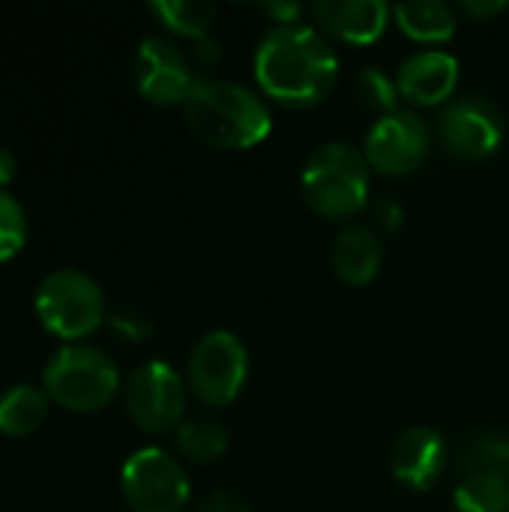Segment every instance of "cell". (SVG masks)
<instances>
[{
	"instance_id": "6da1fadb",
	"label": "cell",
	"mask_w": 509,
	"mask_h": 512,
	"mask_svg": "<svg viewBox=\"0 0 509 512\" xmlns=\"http://www.w3.org/2000/svg\"><path fill=\"white\" fill-rule=\"evenodd\" d=\"M339 78V57L321 30L309 24L270 27L255 51L258 87L291 108H309L330 96Z\"/></svg>"
},
{
	"instance_id": "7a4b0ae2",
	"label": "cell",
	"mask_w": 509,
	"mask_h": 512,
	"mask_svg": "<svg viewBox=\"0 0 509 512\" xmlns=\"http://www.w3.org/2000/svg\"><path fill=\"white\" fill-rule=\"evenodd\" d=\"M186 126L210 147L219 150H249L258 147L270 129L273 117L270 108L258 93L243 84L219 81V78H198L186 105H183Z\"/></svg>"
},
{
	"instance_id": "3957f363",
	"label": "cell",
	"mask_w": 509,
	"mask_h": 512,
	"mask_svg": "<svg viewBox=\"0 0 509 512\" xmlns=\"http://www.w3.org/2000/svg\"><path fill=\"white\" fill-rule=\"evenodd\" d=\"M366 153L348 141L321 144L303 165L300 189L306 204L324 219H351L369 198Z\"/></svg>"
},
{
	"instance_id": "277c9868",
	"label": "cell",
	"mask_w": 509,
	"mask_h": 512,
	"mask_svg": "<svg viewBox=\"0 0 509 512\" xmlns=\"http://www.w3.org/2000/svg\"><path fill=\"white\" fill-rule=\"evenodd\" d=\"M42 384L54 405L75 414H90L114 399L120 372L105 351L93 345H66L48 360Z\"/></svg>"
},
{
	"instance_id": "5b68a950",
	"label": "cell",
	"mask_w": 509,
	"mask_h": 512,
	"mask_svg": "<svg viewBox=\"0 0 509 512\" xmlns=\"http://www.w3.org/2000/svg\"><path fill=\"white\" fill-rule=\"evenodd\" d=\"M36 315L48 333L75 342L105 321V294L81 270H54L36 291Z\"/></svg>"
},
{
	"instance_id": "8992f818",
	"label": "cell",
	"mask_w": 509,
	"mask_h": 512,
	"mask_svg": "<svg viewBox=\"0 0 509 512\" xmlns=\"http://www.w3.org/2000/svg\"><path fill=\"white\" fill-rule=\"evenodd\" d=\"M249 378V351L231 330H210L192 348L189 357V387L192 393L210 405H231Z\"/></svg>"
},
{
	"instance_id": "52a82bcc",
	"label": "cell",
	"mask_w": 509,
	"mask_h": 512,
	"mask_svg": "<svg viewBox=\"0 0 509 512\" xmlns=\"http://www.w3.org/2000/svg\"><path fill=\"white\" fill-rule=\"evenodd\" d=\"M120 489L135 512H180L192 495L183 465L159 447H144L126 459Z\"/></svg>"
},
{
	"instance_id": "ba28073f",
	"label": "cell",
	"mask_w": 509,
	"mask_h": 512,
	"mask_svg": "<svg viewBox=\"0 0 509 512\" xmlns=\"http://www.w3.org/2000/svg\"><path fill=\"white\" fill-rule=\"evenodd\" d=\"M429 147H432V132L426 120L414 111L396 108L372 123L363 153L372 171L387 177H405L426 162Z\"/></svg>"
},
{
	"instance_id": "9c48e42d",
	"label": "cell",
	"mask_w": 509,
	"mask_h": 512,
	"mask_svg": "<svg viewBox=\"0 0 509 512\" xmlns=\"http://www.w3.org/2000/svg\"><path fill=\"white\" fill-rule=\"evenodd\" d=\"M126 411L129 420L147 435H162L174 429L186 411L183 378L162 360L144 363L126 381Z\"/></svg>"
},
{
	"instance_id": "30bf717a",
	"label": "cell",
	"mask_w": 509,
	"mask_h": 512,
	"mask_svg": "<svg viewBox=\"0 0 509 512\" xmlns=\"http://www.w3.org/2000/svg\"><path fill=\"white\" fill-rule=\"evenodd\" d=\"M507 135L504 114L477 96L450 102L438 117V141L456 159L480 162L489 159Z\"/></svg>"
},
{
	"instance_id": "8fae6325",
	"label": "cell",
	"mask_w": 509,
	"mask_h": 512,
	"mask_svg": "<svg viewBox=\"0 0 509 512\" xmlns=\"http://www.w3.org/2000/svg\"><path fill=\"white\" fill-rule=\"evenodd\" d=\"M135 87L138 93L153 102V105H186L192 87H195V72L183 51L162 39V36H147L135 54Z\"/></svg>"
},
{
	"instance_id": "7c38bea8",
	"label": "cell",
	"mask_w": 509,
	"mask_h": 512,
	"mask_svg": "<svg viewBox=\"0 0 509 512\" xmlns=\"http://www.w3.org/2000/svg\"><path fill=\"white\" fill-rule=\"evenodd\" d=\"M450 465V447L444 435L432 426H411L405 429L390 453V471L393 477L414 489V492H429L435 483L444 477Z\"/></svg>"
},
{
	"instance_id": "4fadbf2b",
	"label": "cell",
	"mask_w": 509,
	"mask_h": 512,
	"mask_svg": "<svg viewBox=\"0 0 509 512\" xmlns=\"http://www.w3.org/2000/svg\"><path fill=\"white\" fill-rule=\"evenodd\" d=\"M399 96L420 108H435L447 102L459 87V60L450 51L426 48L411 54L396 75Z\"/></svg>"
},
{
	"instance_id": "5bb4252c",
	"label": "cell",
	"mask_w": 509,
	"mask_h": 512,
	"mask_svg": "<svg viewBox=\"0 0 509 512\" xmlns=\"http://www.w3.org/2000/svg\"><path fill=\"white\" fill-rule=\"evenodd\" d=\"M312 18L342 42L369 45L387 30L393 9L384 0H318L312 6Z\"/></svg>"
},
{
	"instance_id": "9a60e30c",
	"label": "cell",
	"mask_w": 509,
	"mask_h": 512,
	"mask_svg": "<svg viewBox=\"0 0 509 512\" xmlns=\"http://www.w3.org/2000/svg\"><path fill=\"white\" fill-rule=\"evenodd\" d=\"M384 264V240L366 225H348L333 243V270L348 288L375 282Z\"/></svg>"
},
{
	"instance_id": "2e32d148",
	"label": "cell",
	"mask_w": 509,
	"mask_h": 512,
	"mask_svg": "<svg viewBox=\"0 0 509 512\" xmlns=\"http://www.w3.org/2000/svg\"><path fill=\"white\" fill-rule=\"evenodd\" d=\"M393 18L414 42H450L456 36V9L444 0H408L393 6Z\"/></svg>"
},
{
	"instance_id": "e0dca14e",
	"label": "cell",
	"mask_w": 509,
	"mask_h": 512,
	"mask_svg": "<svg viewBox=\"0 0 509 512\" xmlns=\"http://www.w3.org/2000/svg\"><path fill=\"white\" fill-rule=\"evenodd\" d=\"M48 396L36 387H12L0 396V432L9 438H27L33 435L48 414Z\"/></svg>"
},
{
	"instance_id": "ac0fdd59",
	"label": "cell",
	"mask_w": 509,
	"mask_h": 512,
	"mask_svg": "<svg viewBox=\"0 0 509 512\" xmlns=\"http://www.w3.org/2000/svg\"><path fill=\"white\" fill-rule=\"evenodd\" d=\"M150 12L168 30L189 36V39H207V33L216 21V6L207 0H153Z\"/></svg>"
},
{
	"instance_id": "d6986e66",
	"label": "cell",
	"mask_w": 509,
	"mask_h": 512,
	"mask_svg": "<svg viewBox=\"0 0 509 512\" xmlns=\"http://www.w3.org/2000/svg\"><path fill=\"white\" fill-rule=\"evenodd\" d=\"M456 512H509V477L474 474L462 477L453 492Z\"/></svg>"
},
{
	"instance_id": "ffe728a7",
	"label": "cell",
	"mask_w": 509,
	"mask_h": 512,
	"mask_svg": "<svg viewBox=\"0 0 509 512\" xmlns=\"http://www.w3.org/2000/svg\"><path fill=\"white\" fill-rule=\"evenodd\" d=\"M177 450L180 456H186L195 465H210L216 459H222L231 447V438L222 426L207 423V420H195V423H183L177 426Z\"/></svg>"
},
{
	"instance_id": "44dd1931",
	"label": "cell",
	"mask_w": 509,
	"mask_h": 512,
	"mask_svg": "<svg viewBox=\"0 0 509 512\" xmlns=\"http://www.w3.org/2000/svg\"><path fill=\"white\" fill-rule=\"evenodd\" d=\"M459 471L462 477L474 474H501L509 477V438L498 432H483L471 438L459 453Z\"/></svg>"
},
{
	"instance_id": "7402d4cb",
	"label": "cell",
	"mask_w": 509,
	"mask_h": 512,
	"mask_svg": "<svg viewBox=\"0 0 509 512\" xmlns=\"http://www.w3.org/2000/svg\"><path fill=\"white\" fill-rule=\"evenodd\" d=\"M354 93L363 105L369 108H378L381 114H390L396 111V102H399V87L393 78H387V72H381L378 66H366L357 72L354 78Z\"/></svg>"
},
{
	"instance_id": "603a6c76",
	"label": "cell",
	"mask_w": 509,
	"mask_h": 512,
	"mask_svg": "<svg viewBox=\"0 0 509 512\" xmlns=\"http://www.w3.org/2000/svg\"><path fill=\"white\" fill-rule=\"evenodd\" d=\"M27 243V216L24 207L0 189V264L15 258Z\"/></svg>"
},
{
	"instance_id": "cb8c5ba5",
	"label": "cell",
	"mask_w": 509,
	"mask_h": 512,
	"mask_svg": "<svg viewBox=\"0 0 509 512\" xmlns=\"http://www.w3.org/2000/svg\"><path fill=\"white\" fill-rule=\"evenodd\" d=\"M198 512H252V510H249V501H246L243 495H237V492H231V489H219V492H213V495H207V498L201 501Z\"/></svg>"
},
{
	"instance_id": "d4e9b609",
	"label": "cell",
	"mask_w": 509,
	"mask_h": 512,
	"mask_svg": "<svg viewBox=\"0 0 509 512\" xmlns=\"http://www.w3.org/2000/svg\"><path fill=\"white\" fill-rule=\"evenodd\" d=\"M261 9L273 18V27L300 24V15H303V6L300 3H264Z\"/></svg>"
},
{
	"instance_id": "484cf974",
	"label": "cell",
	"mask_w": 509,
	"mask_h": 512,
	"mask_svg": "<svg viewBox=\"0 0 509 512\" xmlns=\"http://www.w3.org/2000/svg\"><path fill=\"white\" fill-rule=\"evenodd\" d=\"M459 9H462L465 15H471V18L486 21V18H495V15H501V12H507V3H504V0H465Z\"/></svg>"
},
{
	"instance_id": "4316f807",
	"label": "cell",
	"mask_w": 509,
	"mask_h": 512,
	"mask_svg": "<svg viewBox=\"0 0 509 512\" xmlns=\"http://www.w3.org/2000/svg\"><path fill=\"white\" fill-rule=\"evenodd\" d=\"M15 174H18V159H15V153L6 150V147H0V189L9 186V183L15 180Z\"/></svg>"
},
{
	"instance_id": "83f0119b",
	"label": "cell",
	"mask_w": 509,
	"mask_h": 512,
	"mask_svg": "<svg viewBox=\"0 0 509 512\" xmlns=\"http://www.w3.org/2000/svg\"><path fill=\"white\" fill-rule=\"evenodd\" d=\"M378 222H381L387 231H396V228L402 225V210H399V204H393V201L381 204V210H378Z\"/></svg>"
}]
</instances>
